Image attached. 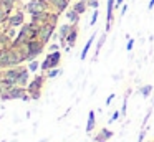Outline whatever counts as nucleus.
Returning <instances> with one entry per match:
<instances>
[{
	"label": "nucleus",
	"instance_id": "obj_1",
	"mask_svg": "<svg viewBox=\"0 0 154 142\" xmlns=\"http://www.w3.org/2000/svg\"><path fill=\"white\" fill-rule=\"evenodd\" d=\"M47 79H48L47 74L42 73V74H35L33 79L28 83L27 91H28V94H30V98L33 99V101H38V99L42 98V91H43V86H45V83H47Z\"/></svg>",
	"mask_w": 154,
	"mask_h": 142
},
{
	"label": "nucleus",
	"instance_id": "obj_2",
	"mask_svg": "<svg viewBox=\"0 0 154 142\" xmlns=\"http://www.w3.org/2000/svg\"><path fill=\"white\" fill-rule=\"evenodd\" d=\"M0 99L2 101H12V99H22V101H30V94H28V91H27V88L25 86H14V88H10L8 91H5V92H2L0 94Z\"/></svg>",
	"mask_w": 154,
	"mask_h": 142
},
{
	"label": "nucleus",
	"instance_id": "obj_3",
	"mask_svg": "<svg viewBox=\"0 0 154 142\" xmlns=\"http://www.w3.org/2000/svg\"><path fill=\"white\" fill-rule=\"evenodd\" d=\"M45 46H47V45H45L43 41H40L38 38L28 40V41L25 43V48H27V53H28V61H32V59H37L38 56L43 53Z\"/></svg>",
	"mask_w": 154,
	"mask_h": 142
},
{
	"label": "nucleus",
	"instance_id": "obj_4",
	"mask_svg": "<svg viewBox=\"0 0 154 142\" xmlns=\"http://www.w3.org/2000/svg\"><path fill=\"white\" fill-rule=\"evenodd\" d=\"M60 61H61V51L60 50H58V51L48 53V55L45 56V59L42 61V65H40L42 73H47L48 69H51V68H58V66H60Z\"/></svg>",
	"mask_w": 154,
	"mask_h": 142
},
{
	"label": "nucleus",
	"instance_id": "obj_5",
	"mask_svg": "<svg viewBox=\"0 0 154 142\" xmlns=\"http://www.w3.org/2000/svg\"><path fill=\"white\" fill-rule=\"evenodd\" d=\"M23 23H25V10L17 8V10H14V12L8 15L7 23H5V25L12 26V28H17V26H22Z\"/></svg>",
	"mask_w": 154,
	"mask_h": 142
},
{
	"label": "nucleus",
	"instance_id": "obj_6",
	"mask_svg": "<svg viewBox=\"0 0 154 142\" xmlns=\"http://www.w3.org/2000/svg\"><path fill=\"white\" fill-rule=\"evenodd\" d=\"M55 28H57V25H53V23H43L40 26V32H38V40L43 41L45 45H48V41L53 38Z\"/></svg>",
	"mask_w": 154,
	"mask_h": 142
},
{
	"label": "nucleus",
	"instance_id": "obj_7",
	"mask_svg": "<svg viewBox=\"0 0 154 142\" xmlns=\"http://www.w3.org/2000/svg\"><path fill=\"white\" fill-rule=\"evenodd\" d=\"M30 69L27 68V66H23V65H20V73H18V81H17V84L18 86H25L27 88L28 86V83H30Z\"/></svg>",
	"mask_w": 154,
	"mask_h": 142
},
{
	"label": "nucleus",
	"instance_id": "obj_8",
	"mask_svg": "<svg viewBox=\"0 0 154 142\" xmlns=\"http://www.w3.org/2000/svg\"><path fill=\"white\" fill-rule=\"evenodd\" d=\"M50 13H51V10H43V12L32 13L30 20H32V22L40 23V25H43V23H48V20H50Z\"/></svg>",
	"mask_w": 154,
	"mask_h": 142
},
{
	"label": "nucleus",
	"instance_id": "obj_9",
	"mask_svg": "<svg viewBox=\"0 0 154 142\" xmlns=\"http://www.w3.org/2000/svg\"><path fill=\"white\" fill-rule=\"evenodd\" d=\"M111 137H113V131H109L108 127H101L100 131L94 134L93 140L94 142H106V140H109Z\"/></svg>",
	"mask_w": 154,
	"mask_h": 142
},
{
	"label": "nucleus",
	"instance_id": "obj_10",
	"mask_svg": "<svg viewBox=\"0 0 154 142\" xmlns=\"http://www.w3.org/2000/svg\"><path fill=\"white\" fill-rule=\"evenodd\" d=\"M68 3H70V0H50L51 12H57V13L66 12V10H68Z\"/></svg>",
	"mask_w": 154,
	"mask_h": 142
},
{
	"label": "nucleus",
	"instance_id": "obj_11",
	"mask_svg": "<svg viewBox=\"0 0 154 142\" xmlns=\"http://www.w3.org/2000/svg\"><path fill=\"white\" fill-rule=\"evenodd\" d=\"M78 33H80V30H78V25H73V30L70 32V35L66 36V51H70L71 48H73L75 45H76V40H78Z\"/></svg>",
	"mask_w": 154,
	"mask_h": 142
},
{
	"label": "nucleus",
	"instance_id": "obj_12",
	"mask_svg": "<svg viewBox=\"0 0 154 142\" xmlns=\"http://www.w3.org/2000/svg\"><path fill=\"white\" fill-rule=\"evenodd\" d=\"M73 30V23H63V25H60V28H58V40H66V36L70 35V32Z\"/></svg>",
	"mask_w": 154,
	"mask_h": 142
},
{
	"label": "nucleus",
	"instance_id": "obj_13",
	"mask_svg": "<svg viewBox=\"0 0 154 142\" xmlns=\"http://www.w3.org/2000/svg\"><path fill=\"white\" fill-rule=\"evenodd\" d=\"M96 127V112L94 111H90L88 112V122H86V132L91 134Z\"/></svg>",
	"mask_w": 154,
	"mask_h": 142
},
{
	"label": "nucleus",
	"instance_id": "obj_14",
	"mask_svg": "<svg viewBox=\"0 0 154 142\" xmlns=\"http://www.w3.org/2000/svg\"><path fill=\"white\" fill-rule=\"evenodd\" d=\"M65 15H66L68 22L73 23V25H78V22H80V18H81V15L75 8H68L66 12H65Z\"/></svg>",
	"mask_w": 154,
	"mask_h": 142
},
{
	"label": "nucleus",
	"instance_id": "obj_15",
	"mask_svg": "<svg viewBox=\"0 0 154 142\" xmlns=\"http://www.w3.org/2000/svg\"><path fill=\"white\" fill-rule=\"evenodd\" d=\"M94 38H96V33H93V35H91L90 38H88V41H86V45H85V48L81 50V55H80V58H81V59H86V56H88V51L91 50V45H93Z\"/></svg>",
	"mask_w": 154,
	"mask_h": 142
},
{
	"label": "nucleus",
	"instance_id": "obj_16",
	"mask_svg": "<svg viewBox=\"0 0 154 142\" xmlns=\"http://www.w3.org/2000/svg\"><path fill=\"white\" fill-rule=\"evenodd\" d=\"M71 8H75L80 15H83V13L88 10V2L86 0H78V2H75L73 5H71Z\"/></svg>",
	"mask_w": 154,
	"mask_h": 142
},
{
	"label": "nucleus",
	"instance_id": "obj_17",
	"mask_svg": "<svg viewBox=\"0 0 154 142\" xmlns=\"http://www.w3.org/2000/svg\"><path fill=\"white\" fill-rule=\"evenodd\" d=\"M12 41H14V40H12L5 32L0 33V48H10V46H12Z\"/></svg>",
	"mask_w": 154,
	"mask_h": 142
},
{
	"label": "nucleus",
	"instance_id": "obj_18",
	"mask_svg": "<svg viewBox=\"0 0 154 142\" xmlns=\"http://www.w3.org/2000/svg\"><path fill=\"white\" fill-rule=\"evenodd\" d=\"M104 41H106V33H104V35H101L100 38H98V43H96V48H94V55H93V59H94V61H96L98 55H100L101 48H103V45H104Z\"/></svg>",
	"mask_w": 154,
	"mask_h": 142
},
{
	"label": "nucleus",
	"instance_id": "obj_19",
	"mask_svg": "<svg viewBox=\"0 0 154 142\" xmlns=\"http://www.w3.org/2000/svg\"><path fill=\"white\" fill-rule=\"evenodd\" d=\"M139 92H141V96H143V98H149V94L152 92V86H151V84L141 86V88H139Z\"/></svg>",
	"mask_w": 154,
	"mask_h": 142
},
{
	"label": "nucleus",
	"instance_id": "obj_20",
	"mask_svg": "<svg viewBox=\"0 0 154 142\" xmlns=\"http://www.w3.org/2000/svg\"><path fill=\"white\" fill-rule=\"evenodd\" d=\"M40 65H42V63L38 61V59H32V61H28L27 68L30 69V73H37L38 69H40Z\"/></svg>",
	"mask_w": 154,
	"mask_h": 142
},
{
	"label": "nucleus",
	"instance_id": "obj_21",
	"mask_svg": "<svg viewBox=\"0 0 154 142\" xmlns=\"http://www.w3.org/2000/svg\"><path fill=\"white\" fill-rule=\"evenodd\" d=\"M45 74H47L48 79H53V78H57V76L61 74V69H60V68H51V69H48Z\"/></svg>",
	"mask_w": 154,
	"mask_h": 142
},
{
	"label": "nucleus",
	"instance_id": "obj_22",
	"mask_svg": "<svg viewBox=\"0 0 154 142\" xmlns=\"http://www.w3.org/2000/svg\"><path fill=\"white\" fill-rule=\"evenodd\" d=\"M98 17H100V10H93V15H91V22H90V26H94L98 22Z\"/></svg>",
	"mask_w": 154,
	"mask_h": 142
},
{
	"label": "nucleus",
	"instance_id": "obj_23",
	"mask_svg": "<svg viewBox=\"0 0 154 142\" xmlns=\"http://www.w3.org/2000/svg\"><path fill=\"white\" fill-rule=\"evenodd\" d=\"M86 2H88V8H93V10L100 8V0H86Z\"/></svg>",
	"mask_w": 154,
	"mask_h": 142
},
{
	"label": "nucleus",
	"instance_id": "obj_24",
	"mask_svg": "<svg viewBox=\"0 0 154 142\" xmlns=\"http://www.w3.org/2000/svg\"><path fill=\"white\" fill-rule=\"evenodd\" d=\"M119 116H121V111H114L113 116H111V119H109V124H113L114 121H118V119H119Z\"/></svg>",
	"mask_w": 154,
	"mask_h": 142
},
{
	"label": "nucleus",
	"instance_id": "obj_25",
	"mask_svg": "<svg viewBox=\"0 0 154 142\" xmlns=\"http://www.w3.org/2000/svg\"><path fill=\"white\" fill-rule=\"evenodd\" d=\"M60 46H61V45H57V43L50 45V46H48V53H51V51H58V50H60Z\"/></svg>",
	"mask_w": 154,
	"mask_h": 142
},
{
	"label": "nucleus",
	"instance_id": "obj_26",
	"mask_svg": "<svg viewBox=\"0 0 154 142\" xmlns=\"http://www.w3.org/2000/svg\"><path fill=\"white\" fill-rule=\"evenodd\" d=\"M114 98H116V94H114V92H111V94L106 98V101H104V104H106V106H109L111 102H113V99H114Z\"/></svg>",
	"mask_w": 154,
	"mask_h": 142
},
{
	"label": "nucleus",
	"instance_id": "obj_27",
	"mask_svg": "<svg viewBox=\"0 0 154 142\" xmlns=\"http://www.w3.org/2000/svg\"><path fill=\"white\" fill-rule=\"evenodd\" d=\"M133 46H134V40L129 38V40H128V45H126V50H128V51H131V50H133Z\"/></svg>",
	"mask_w": 154,
	"mask_h": 142
},
{
	"label": "nucleus",
	"instance_id": "obj_28",
	"mask_svg": "<svg viewBox=\"0 0 154 142\" xmlns=\"http://www.w3.org/2000/svg\"><path fill=\"white\" fill-rule=\"evenodd\" d=\"M146 127L143 129V131H141V134H139V139H137V142H144V137H146Z\"/></svg>",
	"mask_w": 154,
	"mask_h": 142
},
{
	"label": "nucleus",
	"instance_id": "obj_29",
	"mask_svg": "<svg viewBox=\"0 0 154 142\" xmlns=\"http://www.w3.org/2000/svg\"><path fill=\"white\" fill-rule=\"evenodd\" d=\"M126 12H128V5H126V3H123V8L119 10V15L124 17V15H126Z\"/></svg>",
	"mask_w": 154,
	"mask_h": 142
},
{
	"label": "nucleus",
	"instance_id": "obj_30",
	"mask_svg": "<svg viewBox=\"0 0 154 142\" xmlns=\"http://www.w3.org/2000/svg\"><path fill=\"white\" fill-rule=\"evenodd\" d=\"M147 8H154V0H149V5H147Z\"/></svg>",
	"mask_w": 154,
	"mask_h": 142
},
{
	"label": "nucleus",
	"instance_id": "obj_31",
	"mask_svg": "<svg viewBox=\"0 0 154 142\" xmlns=\"http://www.w3.org/2000/svg\"><path fill=\"white\" fill-rule=\"evenodd\" d=\"M123 2H124V0H116V7H121V5H123Z\"/></svg>",
	"mask_w": 154,
	"mask_h": 142
},
{
	"label": "nucleus",
	"instance_id": "obj_32",
	"mask_svg": "<svg viewBox=\"0 0 154 142\" xmlns=\"http://www.w3.org/2000/svg\"><path fill=\"white\" fill-rule=\"evenodd\" d=\"M0 83H2V71H0Z\"/></svg>",
	"mask_w": 154,
	"mask_h": 142
},
{
	"label": "nucleus",
	"instance_id": "obj_33",
	"mask_svg": "<svg viewBox=\"0 0 154 142\" xmlns=\"http://www.w3.org/2000/svg\"><path fill=\"white\" fill-rule=\"evenodd\" d=\"M151 142H154V140H151Z\"/></svg>",
	"mask_w": 154,
	"mask_h": 142
}]
</instances>
